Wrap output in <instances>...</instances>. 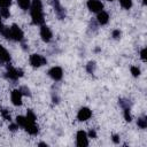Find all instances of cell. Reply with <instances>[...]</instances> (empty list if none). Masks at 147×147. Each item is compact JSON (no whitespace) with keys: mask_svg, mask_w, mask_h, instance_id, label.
Masks as SVG:
<instances>
[{"mask_svg":"<svg viewBox=\"0 0 147 147\" xmlns=\"http://www.w3.org/2000/svg\"><path fill=\"white\" fill-rule=\"evenodd\" d=\"M48 75L54 79V80H60L63 76V72H62V69L60 67H53L49 69L48 71Z\"/></svg>","mask_w":147,"mask_h":147,"instance_id":"cell-8","label":"cell"},{"mask_svg":"<svg viewBox=\"0 0 147 147\" xmlns=\"http://www.w3.org/2000/svg\"><path fill=\"white\" fill-rule=\"evenodd\" d=\"M108 1H113V0H108Z\"/></svg>","mask_w":147,"mask_h":147,"instance_id":"cell-30","label":"cell"},{"mask_svg":"<svg viewBox=\"0 0 147 147\" xmlns=\"http://www.w3.org/2000/svg\"><path fill=\"white\" fill-rule=\"evenodd\" d=\"M87 7L91 11H94V13H99L103 9V3L99 0H88L87 1Z\"/></svg>","mask_w":147,"mask_h":147,"instance_id":"cell-5","label":"cell"},{"mask_svg":"<svg viewBox=\"0 0 147 147\" xmlns=\"http://www.w3.org/2000/svg\"><path fill=\"white\" fill-rule=\"evenodd\" d=\"M113 141L117 144V142L119 141V138H118V136H113Z\"/></svg>","mask_w":147,"mask_h":147,"instance_id":"cell-28","label":"cell"},{"mask_svg":"<svg viewBox=\"0 0 147 147\" xmlns=\"http://www.w3.org/2000/svg\"><path fill=\"white\" fill-rule=\"evenodd\" d=\"M17 3L22 9L26 10L31 5V0H17Z\"/></svg>","mask_w":147,"mask_h":147,"instance_id":"cell-14","label":"cell"},{"mask_svg":"<svg viewBox=\"0 0 147 147\" xmlns=\"http://www.w3.org/2000/svg\"><path fill=\"white\" fill-rule=\"evenodd\" d=\"M124 118L126 122H131L132 117H131V114H130V108L129 107H125L124 108Z\"/></svg>","mask_w":147,"mask_h":147,"instance_id":"cell-16","label":"cell"},{"mask_svg":"<svg viewBox=\"0 0 147 147\" xmlns=\"http://www.w3.org/2000/svg\"><path fill=\"white\" fill-rule=\"evenodd\" d=\"M17 127H18V125H17V124H10L9 130H10V131H16V130H17Z\"/></svg>","mask_w":147,"mask_h":147,"instance_id":"cell-26","label":"cell"},{"mask_svg":"<svg viewBox=\"0 0 147 147\" xmlns=\"http://www.w3.org/2000/svg\"><path fill=\"white\" fill-rule=\"evenodd\" d=\"M0 16H2V17H9V9L7 8V7H1V9H0Z\"/></svg>","mask_w":147,"mask_h":147,"instance_id":"cell-17","label":"cell"},{"mask_svg":"<svg viewBox=\"0 0 147 147\" xmlns=\"http://www.w3.org/2000/svg\"><path fill=\"white\" fill-rule=\"evenodd\" d=\"M6 76H7V78H9L11 80H16V79H18L20 77L23 76V71L21 69H16V68H14L11 65H8Z\"/></svg>","mask_w":147,"mask_h":147,"instance_id":"cell-3","label":"cell"},{"mask_svg":"<svg viewBox=\"0 0 147 147\" xmlns=\"http://www.w3.org/2000/svg\"><path fill=\"white\" fill-rule=\"evenodd\" d=\"M98 22H99V24H101V25H103V24H107L108 23V21H109V15H108V13H106L105 10H101V11H99L98 13Z\"/></svg>","mask_w":147,"mask_h":147,"instance_id":"cell-12","label":"cell"},{"mask_svg":"<svg viewBox=\"0 0 147 147\" xmlns=\"http://www.w3.org/2000/svg\"><path fill=\"white\" fill-rule=\"evenodd\" d=\"M3 28H5V26L2 25V23H1V20H0V32L2 31V29H3Z\"/></svg>","mask_w":147,"mask_h":147,"instance_id":"cell-29","label":"cell"},{"mask_svg":"<svg viewBox=\"0 0 147 147\" xmlns=\"http://www.w3.org/2000/svg\"><path fill=\"white\" fill-rule=\"evenodd\" d=\"M88 134H90V137H91V138H95V137H96V133H95V131H94V130H91V131L88 132Z\"/></svg>","mask_w":147,"mask_h":147,"instance_id":"cell-27","label":"cell"},{"mask_svg":"<svg viewBox=\"0 0 147 147\" xmlns=\"http://www.w3.org/2000/svg\"><path fill=\"white\" fill-rule=\"evenodd\" d=\"M121 6L125 9H130L132 7V0H119Z\"/></svg>","mask_w":147,"mask_h":147,"instance_id":"cell-15","label":"cell"},{"mask_svg":"<svg viewBox=\"0 0 147 147\" xmlns=\"http://www.w3.org/2000/svg\"><path fill=\"white\" fill-rule=\"evenodd\" d=\"M40 37H41V39L44 41L48 42L52 39V31H51V29L48 26H46V25H42L41 29H40Z\"/></svg>","mask_w":147,"mask_h":147,"instance_id":"cell-11","label":"cell"},{"mask_svg":"<svg viewBox=\"0 0 147 147\" xmlns=\"http://www.w3.org/2000/svg\"><path fill=\"white\" fill-rule=\"evenodd\" d=\"M25 117H26L29 121H33V122H36V115L33 114L32 110H28V114H26Z\"/></svg>","mask_w":147,"mask_h":147,"instance_id":"cell-20","label":"cell"},{"mask_svg":"<svg viewBox=\"0 0 147 147\" xmlns=\"http://www.w3.org/2000/svg\"><path fill=\"white\" fill-rule=\"evenodd\" d=\"M46 59L39 54H32L30 56V64L34 68H38V67H41L44 64H46Z\"/></svg>","mask_w":147,"mask_h":147,"instance_id":"cell-4","label":"cell"},{"mask_svg":"<svg viewBox=\"0 0 147 147\" xmlns=\"http://www.w3.org/2000/svg\"><path fill=\"white\" fill-rule=\"evenodd\" d=\"M8 32H9L8 39H13L16 41H21L23 39V31L16 24H13L10 28H8Z\"/></svg>","mask_w":147,"mask_h":147,"instance_id":"cell-2","label":"cell"},{"mask_svg":"<svg viewBox=\"0 0 147 147\" xmlns=\"http://www.w3.org/2000/svg\"><path fill=\"white\" fill-rule=\"evenodd\" d=\"M11 3V0H0V7H9Z\"/></svg>","mask_w":147,"mask_h":147,"instance_id":"cell-22","label":"cell"},{"mask_svg":"<svg viewBox=\"0 0 147 147\" xmlns=\"http://www.w3.org/2000/svg\"><path fill=\"white\" fill-rule=\"evenodd\" d=\"M77 145L79 147H83V146H87L88 145V140H87V133L83 130L78 131L77 132Z\"/></svg>","mask_w":147,"mask_h":147,"instance_id":"cell-7","label":"cell"},{"mask_svg":"<svg viewBox=\"0 0 147 147\" xmlns=\"http://www.w3.org/2000/svg\"><path fill=\"white\" fill-rule=\"evenodd\" d=\"M145 53H146V48H142L141 52H140V56H141V59H142L144 61H146V55H145Z\"/></svg>","mask_w":147,"mask_h":147,"instance_id":"cell-25","label":"cell"},{"mask_svg":"<svg viewBox=\"0 0 147 147\" xmlns=\"http://www.w3.org/2000/svg\"><path fill=\"white\" fill-rule=\"evenodd\" d=\"M22 92L18 90H13L11 91V94H10V98H11V102L14 106H21L22 105Z\"/></svg>","mask_w":147,"mask_h":147,"instance_id":"cell-6","label":"cell"},{"mask_svg":"<svg viewBox=\"0 0 147 147\" xmlns=\"http://www.w3.org/2000/svg\"><path fill=\"white\" fill-rule=\"evenodd\" d=\"M23 127H24L30 134H37V133H38V126L36 125V122L29 121L28 118H26V122H25V124H24Z\"/></svg>","mask_w":147,"mask_h":147,"instance_id":"cell-10","label":"cell"},{"mask_svg":"<svg viewBox=\"0 0 147 147\" xmlns=\"http://www.w3.org/2000/svg\"><path fill=\"white\" fill-rule=\"evenodd\" d=\"M91 116H92V111L88 108H86V107L80 108L79 111H78V114H77V118L79 121H87Z\"/></svg>","mask_w":147,"mask_h":147,"instance_id":"cell-9","label":"cell"},{"mask_svg":"<svg viewBox=\"0 0 147 147\" xmlns=\"http://www.w3.org/2000/svg\"><path fill=\"white\" fill-rule=\"evenodd\" d=\"M1 115H2V117H3L5 119H7V121H10V119H11V118H10V114H9L8 110H6V109L1 111Z\"/></svg>","mask_w":147,"mask_h":147,"instance_id":"cell-23","label":"cell"},{"mask_svg":"<svg viewBox=\"0 0 147 147\" xmlns=\"http://www.w3.org/2000/svg\"><path fill=\"white\" fill-rule=\"evenodd\" d=\"M9 61H10V55H9V53L0 45V63L9 62Z\"/></svg>","mask_w":147,"mask_h":147,"instance_id":"cell-13","label":"cell"},{"mask_svg":"<svg viewBox=\"0 0 147 147\" xmlns=\"http://www.w3.org/2000/svg\"><path fill=\"white\" fill-rule=\"evenodd\" d=\"M131 74L134 76V77H138L139 75H140V69L138 68V67H131Z\"/></svg>","mask_w":147,"mask_h":147,"instance_id":"cell-19","label":"cell"},{"mask_svg":"<svg viewBox=\"0 0 147 147\" xmlns=\"http://www.w3.org/2000/svg\"><path fill=\"white\" fill-rule=\"evenodd\" d=\"M119 36H121V31H119V30H114V31H113V37H114L115 39L119 38Z\"/></svg>","mask_w":147,"mask_h":147,"instance_id":"cell-24","label":"cell"},{"mask_svg":"<svg viewBox=\"0 0 147 147\" xmlns=\"http://www.w3.org/2000/svg\"><path fill=\"white\" fill-rule=\"evenodd\" d=\"M31 18L33 24H42L44 23V13H42V3L40 0H32L31 2Z\"/></svg>","mask_w":147,"mask_h":147,"instance_id":"cell-1","label":"cell"},{"mask_svg":"<svg viewBox=\"0 0 147 147\" xmlns=\"http://www.w3.org/2000/svg\"><path fill=\"white\" fill-rule=\"evenodd\" d=\"M94 69H95V62H88V64H87V67H86V70H87V72H90V74H93V71H94Z\"/></svg>","mask_w":147,"mask_h":147,"instance_id":"cell-18","label":"cell"},{"mask_svg":"<svg viewBox=\"0 0 147 147\" xmlns=\"http://www.w3.org/2000/svg\"><path fill=\"white\" fill-rule=\"evenodd\" d=\"M138 126L141 127V129H145V127L147 126V122H146V119H145L144 117L138 119Z\"/></svg>","mask_w":147,"mask_h":147,"instance_id":"cell-21","label":"cell"}]
</instances>
